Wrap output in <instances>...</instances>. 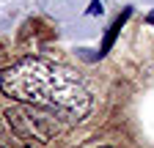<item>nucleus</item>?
Instances as JSON below:
<instances>
[{
  "label": "nucleus",
  "mask_w": 154,
  "mask_h": 148,
  "mask_svg": "<svg viewBox=\"0 0 154 148\" xmlns=\"http://www.w3.org/2000/svg\"><path fill=\"white\" fill-rule=\"evenodd\" d=\"M129 14H132V11L127 8V11H124V14L119 16V19H116V25L110 28V33H107V39H105V47H102V52H99V55H105V52L110 49V44H113V39H116V33H119V28H121V25L127 22V16H129Z\"/></svg>",
  "instance_id": "3"
},
{
  "label": "nucleus",
  "mask_w": 154,
  "mask_h": 148,
  "mask_svg": "<svg viewBox=\"0 0 154 148\" xmlns=\"http://www.w3.org/2000/svg\"><path fill=\"white\" fill-rule=\"evenodd\" d=\"M0 90L19 104L44 107L80 121L91 110V96L66 71L42 58H25L0 71Z\"/></svg>",
  "instance_id": "1"
},
{
  "label": "nucleus",
  "mask_w": 154,
  "mask_h": 148,
  "mask_svg": "<svg viewBox=\"0 0 154 148\" xmlns=\"http://www.w3.org/2000/svg\"><path fill=\"white\" fill-rule=\"evenodd\" d=\"M146 22H149V25H154V11H151V14L146 16Z\"/></svg>",
  "instance_id": "5"
},
{
  "label": "nucleus",
  "mask_w": 154,
  "mask_h": 148,
  "mask_svg": "<svg viewBox=\"0 0 154 148\" xmlns=\"http://www.w3.org/2000/svg\"><path fill=\"white\" fill-rule=\"evenodd\" d=\"M102 11H105V6L99 3V0H94V3L88 6V14H91V16H96V14H102Z\"/></svg>",
  "instance_id": "4"
},
{
  "label": "nucleus",
  "mask_w": 154,
  "mask_h": 148,
  "mask_svg": "<svg viewBox=\"0 0 154 148\" xmlns=\"http://www.w3.org/2000/svg\"><path fill=\"white\" fill-rule=\"evenodd\" d=\"M0 148H6V145H3V143H0Z\"/></svg>",
  "instance_id": "6"
},
{
  "label": "nucleus",
  "mask_w": 154,
  "mask_h": 148,
  "mask_svg": "<svg viewBox=\"0 0 154 148\" xmlns=\"http://www.w3.org/2000/svg\"><path fill=\"white\" fill-rule=\"evenodd\" d=\"M6 121L11 126V132L22 140H36V143H50L52 135L58 132L55 118L47 113L44 107L33 104H17L6 110Z\"/></svg>",
  "instance_id": "2"
}]
</instances>
